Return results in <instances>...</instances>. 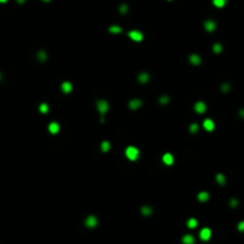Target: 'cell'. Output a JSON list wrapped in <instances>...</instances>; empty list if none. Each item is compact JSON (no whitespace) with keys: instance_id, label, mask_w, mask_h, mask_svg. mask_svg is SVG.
I'll use <instances>...</instances> for the list:
<instances>
[{"instance_id":"6da1fadb","label":"cell","mask_w":244,"mask_h":244,"mask_svg":"<svg viewBox=\"0 0 244 244\" xmlns=\"http://www.w3.org/2000/svg\"><path fill=\"white\" fill-rule=\"evenodd\" d=\"M125 153H126V157L129 159V160H136L139 157H140V151H139V148H136L135 146H128L127 148H126V151H125Z\"/></svg>"},{"instance_id":"7a4b0ae2","label":"cell","mask_w":244,"mask_h":244,"mask_svg":"<svg viewBox=\"0 0 244 244\" xmlns=\"http://www.w3.org/2000/svg\"><path fill=\"white\" fill-rule=\"evenodd\" d=\"M96 107H97L98 111H100L102 115L107 114V111L109 110V103H108L107 101H104V100H100V101H97Z\"/></svg>"},{"instance_id":"3957f363","label":"cell","mask_w":244,"mask_h":244,"mask_svg":"<svg viewBox=\"0 0 244 244\" xmlns=\"http://www.w3.org/2000/svg\"><path fill=\"white\" fill-rule=\"evenodd\" d=\"M128 36H129L130 40H133V41H135V42H140V41H142V38H144L142 32L139 31V30H132V31H129V32H128Z\"/></svg>"},{"instance_id":"277c9868","label":"cell","mask_w":244,"mask_h":244,"mask_svg":"<svg viewBox=\"0 0 244 244\" xmlns=\"http://www.w3.org/2000/svg\"><path fill=\"white\" fill-rule=\"evenodd\" d=\"M211 236H212V231H211L209 227H203V229L200 230V238H201V240L207 242V240L211 239Z\"/></svg>"},{"instance_id":"5b68a950","label":"cell","mask_w":244,"mask_h":244,"mask_svg":"<svg viewBox=\"0 0 244 244\" xmlns=\"http://www.w3.org/2000/svg\"><path fill=\"white\" fill-rule=\"evenodd\" d=\"M97 224H98V219H97L95 215H89V217L85 219V225H86L89 229L96 227Z\"/></svg>"},{"instance_id":"8992f818","label":"cell","mask_w":244,"mask_h":244,"mask_svg":"<svg viewBox=\"0 0 244 244\" xmlns=\"http://www.w3.org/2000/svg\"><path fill=\"white\" fill-rule=\"evenodd\" d=\"M194 110H195L198 114H203V113H206V110H207V105H206L205 102L199 101V102L195 103V105H194Z\"/></svg>"},{"instance_id":"52a82bcc","label":"cell","mask_w":244,"mask_h":244,"mask_svg":"<svg viewBox=\"0 0 244 244\" xmlns=\"http://www.w3.org/2000/svg\"><path fill=\"white\" fill-rule=\"evenodd\" d=\"M161 160H163V163L164 164H167V165H172L174 164V156L171 154V153H164L163 154V157H161Z\"/></svg>"},{"instance_id":"ba28073f","label":"cell","mask_w":244,"mask_h":244,"mask_svg":"<svg viewBox=\"0 0 244 244\" xmlns=\"http://www.w3.org/2000/svg\"><path fill=\"white\" fill-rule=\"evenodd\" d=\"M141 105H142V102H141V100H138V98H133V100H130L129 103H128V107H129L132 110L139 109Z\"/></svg>"},{"instance_id":"9c48e42d","label":"cell","mask_w":244,"mask_h":244,"mask_svg":"<svg viewBox=\"0 0 244 244\" xmlns=\"http://www.w3.org/2000/svg\"><path fill=\"white\" fill-rule=\"evenodd\" d=\"M48 130L50 134H57L60 132V125L57 122H50L48 126Z\"/></svg>"},{"instance_id":"30bf717a","label":"cell","mask_w":244,"mask_h":244,"mask_svg":"<svg viewBox=\"0 0 244 244\" xmlns=\"http://www.w3.org/2000/svg\"><path fill=\"white\" fill-rule=\"evenodd\" d=\"M203 128H205L207 132H212V130L214 129V122H213V120L206 119V120L203 121Z\"/></svg>"},{"instance_id":"8fae6325","label":"cell","mask_w":244,"mask_h":244,"mask_svg":"<svg viewBox=\"0 0 244 244\" xmlns=\"http://www.w3.org/2000/svg\"><path fill=\"white\" fill-rule=\"evenodd\" d=\"M61 90L65 92V94H69L72 90H73V85L69 83V81H63L61 84Z\"/></svg>"},{"instance_id":"7c38bea8","label":"cell","mask_w":244,"mask_h":244,"mask_svg":"<svg viewBox=\"0 0 244 244\" xmlns=\"http://www.w3.org/2000/svg\"><path fill=\"white\" fill-rule=\"evenodd\" d=\"M148 79H150V74L147 72H142V73H140L138 75V80H139V83H141V84H146L148 81Z\"/></svg>"},{"instance_id":"4fadbf2b","label":"cell","mask_w":244,"mask_h":244,"mask_svg":"<svg viewBox=\"0 0 244 244\" xmlns=\"http://www.w3.org/2000/svg\"><path fill=\"white\" fill-rule=\"evenodd\" d=\"M189 61H190V63H192V65L198 66V65H200V63H201V57H200L198 54H192V55L189 56Z\"/></svg>"},{"instance_id":"5bb4252c","label":"cell","mask_w":244,"mask_h":244,"mask_svg":"<svg viewBox=\"0 0 244 244\" xmlns=\"http://www.w3.org/2000/svg\"><path fill=\"white\" fill-rule=\"evenodd\" d=\"M215 22H213V21H211V19H208V21H206L205 22V29L208 31V32H212L214 29H215Z\"/></svg>"},{"instance_id":"9a60e30c","label":"cell","mask_w":244,"mask_h":244,"mask_svg":"<svg viewBox=\"0 0 244 244\" xmlns=\"http://www.w3.org/2000/svg\"><path fill=\"white\" fill-rule=\"evenodd\" d=\"M182 243L183 244H194L195 243V239L192 234H184L182 237Z\"/></svg>"},{"instance_id":"2e32d148","label":"cell","mask_w":244,"mask_h":244,"mask_svg":"<svg viewBox=\"0 0 244 244\" xmlns=\"http://www.w3.org/2000/svg\"><path fill=\"white\" fill-rule=\"evenodd\" d=\"M208 199H209V194L207 192H200L198 194V200L201 202H206V201H208Z\"/></svg>"},{"instance_id":"e0dca14e","label":"cell","mask_w":244,"mask_h":244,"mask_svg":"<svg viewBox=\"0 0 244 244\" xmlns=\"http://www.w3.org/2000/svg\"><path fill=\"white\" fill-rule=\"evenodd\" d=\"M110 147H111V145H110V142H109L108 140L102 141V144H101V150H102V152H108V151L110 150Z\"/></svg>"},{"instance_id":"ac0fdd59","label":"cell","mask_w":244,"mask_h":244,"mask_svg":"<svg viewBox=\"0 0 244 244\" xmlns=\"http://www.w3.org/2000/svg\"><path fill=\"white\" fill-rule=\"evenodd\" d=\"M36 57L38 59V61L44 62V61L47 60V53H46L44 50H40V52L37 53V55H36Z\"/></svg>"},{"instance_id":"d6986e66","label":"cell","mask_w":244,"mask_h":244,"mask_svg":"<svg viewBox=\"0 0 244 244\" xmlns=\"http://www.w3.org/2000/svg\"><path fill=\"white\" fill-rule=\"evenodd\" d=\"M215 181H217V183L220 184V186H224L225 182H226L225 176H224L223 174H217V176H215Z\"/></svg>"},{"instance_id":"ffe728a7","label":"cell","mask_w":244,"mask_h":244,"mask_svg":"<svg viewBox=\"0 0 244 244\" xmlns=\"http://www.w3.org/2000/svg\"><path fill=\"white\" fill-rule=\"evenodd\" d=\"M141 214L145 215V217L151 215V214H152V208H151L150 206H144V207H141Z\"/></svg>"},{"instance_id":"44dd1931","label":"cell","mask_w":244,"mask_h":244,"mask_svg":"<svg viewBox=\"0 0 244 244\" xmlns=\"http://www.w3.org/2000/svg\"><path fill=\"white\" fill-rule=\"evenodd\" d=\"M187 226L189 229H195L198 226V220L195 218H189L188 221H187Z\"/></svg>"},{"instance_id":"7402d4cb","label":"cell","mask_w":244,"mask_h":244,"mask_svg":"<svg viewBox=\"0 0 244 244\" xmlns=\"http://www.w3.org/2000/svg\"><path fill=\"white\" fill-rule=\"evenodd\" d=\"M38 110H40V113H42V114H47V113L49 111V105H48L47 103H41L40 107H38Z\"/></svg>"},{"instance_id":"603a6c76","label":"cell","mask_w":244,"mask_h":244,"mask_svg":"<svg viewBox=\"0 0 244 244\" xmlns=\"http://www.w3.org/2000/svg\"><path fill=\"white\" fill-rule=\"evenodd\" d=\"M213 5L215 7L221 9V7H224L226 5V0H213Z\"/></svg>"},{"instance_id":"cb8c5ba5","label":"cell","mask_w":244,"mask_h":244,"mask_svg":"<svg viewBox=\"0 0 244 244\" xmlns=\"http://www.w3.org/2000/svg\"><path fill=\"white\" fill-rule=\"evenodd\" d=\"M109 31L113 32V34H120V32H122V29L119 25H111L109 28Z\"/></svg>"},{"instance_id":"d4e9b609","label":"cell","mask_w":244,"mask_h":244,"mask_svg":"<svg viewBox=\"0 0 244 244\" xmlns=\"http://www.w3.org/2000/svg\"><path fill=\"white\" fill-rule=\"evenodd\" d=\"M159 103L160 104H168L169 102H170V98H169V96H167V95H164V96H161V97H159Z\"/></svg>"},{"instance_id":"484cf974","label":"cell","mask_w":244,"mask_h":244,"mask_svg":"<svg viewBox=\"0 0 244 244\" xmlns=\"http://www.w3.org/2000/svg\"><path fill=\"white\" fill-rule=\"evenodd\" d=\"M221 50H223V46H221L220 43H215V44L213 46V52H214L215 54L221 53Z\"/></svg>"},{"instance_id":"4316f807","label":"cell","mask_w":244,"mask_h":244,"mask_svg":"<svg viewBox=\"0 0 244 244\" xmlns=\"http://www.w3.org/2000/svg\"><path fill=\"white\" fill-rule=\"evenodd\" d=\"M198 130H199V125H198V123H192V125L189 126V132H190V133L194 134V133H196Z\"/></svg>"},{"instance_id":"83f0119b","label":"cell","mask_w":244,"mask_h":244,"mask_svg":"<svg viewBox=\"0 0 244 244\" xmlns=\"http://www.w3.org/2000/svg\"><path fill=\"white\" fill-rule=\"evenodd\" d=\"M220 89H221V91H223V92H225V94H226V92H229V91H230L231 86H230V84H229V83H224V84H221V88H220Z\"/></svg>"},{"instance_id":"f1b7e54d","label":"cell","mask_w":244,"mask_h":244,"mask_svg":"<svg viewBox=\"0 0 244 244\" xmlns=\"http://www.w3.org/2000/svg\"><path fill=\"white\" fill-rule=\"evenodd\" d=\"M127 11H128V6H127L126 4H123V5L120 6V12H121V13H127Z\"/></svg>"},{"instance_id":"f546056e","label":"cell","mask_w":244,"mask_h":244,"mask_svg":"<svg viewBox=\"0 0 244 244\" xmlns=\"http://www.w3.org/2000/svg\"><path fill=\"white\" fill-rule=\"evenodd\" d=\"M237 229H238V231H240V232H244V220H243V221H239V223H238V225H237Z\"/></svg>"},{"instance_id":"4dcf8cb0","label":"cell","mask_w":244,"mask_h":244,"mask_svg":"<svg viewBox=\"0 0 244 244\" xmlns=\"http://www.w3.org/2000/svg\"><path fill=\"white\" fill-rule=\"evenodd\" d=\"M237 205H238V201H237V199H234V198H233V199H231V200H230V206H231L232 208H234V207H236Z\"/></svg>"},{"instance_id":"1f68e13d","label":"cell","mask_w":244,"mask_h":244,"mask_svg":"<svg viewBox=\"0 0 244 244\" xmlns=\"http://www.w3.org/2000/svg\"><path fill=\"white\" fill-rule=\"evenodd\" d=\"M239 116H240L242 119H244V109H240V110H239Z\"/></svg>"},{"instance_id":"d6a6232c","label":"cell","mask_w":244,"mask_h":244,"mask_svg":"<svg viewBox=\"0 0 244 244\" xmlns=\"http://www.w3.org/2000/svg\"><path fill=\"white\" fill-rule=\"evenodd\" d=\"M24 1H25V0H17V3H18V4H23Z\"/></svg>"},{"instance_id":"836d02e7","label":"cell","mask_w":244,"mask_h":244,"mask_svg":"<svg viewBox=\"0 0 244 244\" xmlns=\"http://www.w3.org/2000/svg\"><path fill=\"white\" fill-rule=\"evenodd\" d=\"M7 1V0H0V3H1V4H5Z\"/></svg>"},{"instance_id":"e575fe53","label":"cell","mask_w":244,"mask_h":244,"mask_svg":"<svg viewBox=\"0 0 244 244\" xmlns=\"http://www.w3.org/2000/svg\"><path fill=\"white\" fill-rule=\"evenodd\" d=\"M1 79H3V74H1V73H0V80H1Z\"/></svg>"},{"instance_id":"d590c367","label":"cell","mask_w":244,"mask_h":244,"mask_svg":"<svg viewBox=\"0 0 244 244\" xmlns=\"http://www.w3.org/2000/svg\"><path fill=\"white\" fill-rule=\"evenodd\" d=\"M43 1H46V3H48V1H50V0H43Z\"/></svg>"}]
</instances>
